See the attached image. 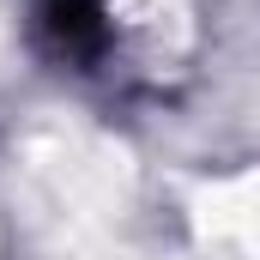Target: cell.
Returning <instances> with one entry per match:
<instances>
[{
	"label": "cell",
	"mask_w": 260,
	"mask_h": 260,
	"mask_svg": "<svg viewBox=\"0 0 260 260\" xmlns=\"http://www.w3.org/2000/svg\"><path fill=\"white\" fill-rule=\"evenodd\" d=\"M30 24H37V43H43L55 61H73V67H91L109 49L103 0H37Z\"/></svg>",
	"instance_id": "6da1fadb"
}]
</instances>
